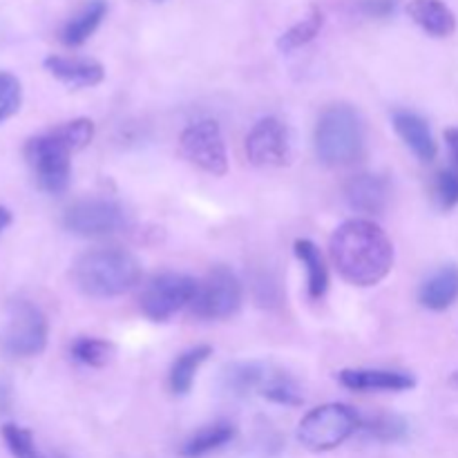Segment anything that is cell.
<instances>
[{
  "label": "cell",
  "instance_id": "cell-11",
  "mask_svg": "<svg viewBox=\"0 0 458 458\" xmlns=\"http://www.w3.org/2000/svg\"><path fill=\"white\" fill-rule=\"evenodd\" d=\"M246 157L258 168H282L293 159L291 132L276 116H264L246 134Z\"/></svg>",
  "mask_w": 458,
  "mask_h": 458
},
{
  "label": "cell",
  "instance_id": "cell-4",
  "mask_svg": "<svg viewBox=\"0 0 458 458\" xmlns=\"http://www.w3.org/2000/svg\"><path fill=\"white\" fill-rule=\"evenodd\" d=\"M316 155L327 165H349L365 152L367 130L360 112L347 103L329 106L316 125Z\"/></svg>",
  "mask_w": 458,
  "mask_h": 458
},
{
  "label": "cell",
  "instance_id": "cell-31",
  "mask_svg": "<svg viewBox=\"0 0 458 458\" xmlns=\"http://www.w3.org/2000/svg\"><path fill=\"white\" fill-rule=\"evenodd\" d=\"M445 141H447V148H450L452 157L458 161V125L445 130Z\"/></svg>",
  "mask_w": 458,
  "mask_h": 458
},
{
  "label": "cell",
  "instance_id": "cell-7",
  "mask_svg": "<svg viewBox=\"0 0 458 458\" xmlns=\"http://www.w3.org/2000/svg\"><path fill=\"white\" fill-rule=\"evenodd\" d=\"M47 318L36 304L18 300L9 307V320L3 334V349L12 358H34L47 347Z\"/></svg>",
  "mask_w": 458,
  "mask_h": 458
},
{
  "label": "cell",
  "instance_id": "cell-14",
  "mask_svg": "<svg viewBox=\"0 0 458 458\" xmlns=\"http://www.w3.org/2000/svg\"><path fill=\"white\" fill-rule=\"evenodd\" d=\"M394 130L398 132V137L405 141V146L419 157L423 164H429V161L437 159L438 146L437 139H434L432 128H429L428 121L420 114L411 110H396L392 114Z\"/></svg>",
  "mask_w": 458,
  "mask_h": 458
},
{
  "label": "cell",
  "instance_id": "cell-23",
  "mask_svg": "<svg viewBox=\"0 0 458 458\" xmlns=\"http://www.w3.org/2000/svg\"><path fill=\"white\" fill-rule=\"evenodd\" d=\"M358 432H360L362 438H367V441L403 443L410 437V425H407V420L403 419V416L378 414L362 420Z\"/></svg>",
  "mask_w": 458,
  "mask_h": 458
},
{
  "label": "cell",
  "instance_id": "cell-9",
  "mask_svg": "<svg viewBox=\"0 0 458 458\" xmlns=\"http://www.w3.org/2000/svg\"><path fill=\"white\" fill-rule=\"evenodd\" d=\"M182 155L204 173L224 177L228 173V150L217 121L204 119L191 123L179 137Z\"/></svg>",
  "mask_w": 458,
  "mask_h": 458
},
{
  "label": "cell",
  "instance_id": "cell-20",
  "mask_svg": "<svg viewBox=\"0 0 458 458\" xmlns=\"http://www.w3.org/2000/svg\"><path fill=\"white\" fill-rule=\"evenodd\" d=\"M293 253L302 262V267L307 268L309 298L322 300L327 291H329V271H327V264L320 249L311 240H295Z\"/></svg>",
  "mask_w": 458,
  "mask_h": 458
},
{
  "label": "cell",
  "instance_id": "cell-30",
  "mask_svg": "<svg viewBox=\"0 0 458 458\" xmlns=\"http://www.w3.org/2000/svg\"><path fill=\"white\" fill-rule=\"evenodd\" d=\"M360 12L371 18H389L396 12V0H362Z\"/></svg>",
  "mask_w": 458,
  "mask_h": 458
},
{
  "label": "cell",
  "instance_id": "cell-3",
  "mask_svg": "<svg viewBox=\"0 0 458 458\" xmlns=\"http://www.w3.org/2000/svg\"><path fill=\"white\" fill-rule=\"evenodd\" d=\"M72 280L88 298H116L128 293L141 280V262L119 246L85 250L72 267Z\"/></svg>",
  "mask_w": 458,
  "mask_h": 458
},
{
  "label": "cell",
  "instance_id": "cell-32",
  "mask_svg": "<svg viewBox=\"0 0 458 458\" xmlns=\"http://www.w3.org/2000/svg\"><path fill=\"white\" fill-rule=\"evenodd\" d=\"M9 224H12V213L4 206H0V235H3V231H7Z\"/></svg>",
  "mask_w": 458,
  "mask_h": 458
},
{
  "label": "cell",
  "instance_id": "cell-15",
  "mask_svg": "<svg viewBox=\"0 0 458 458\" xmlns=\"http://www.w3.org/2000/svg\"><path fill=\"white\" fill-rule=\"evenodd\" d=\"M45 70L70 88H94L106 79V67L92 58H70V56H47Z\"/></svg>",
  "mask_w": 458,
  "mask_h": 458
},
{
  "label": "cell",
  "instance_id": "cell-19",
  "mask_svg": "<svg viewBox=\"0 0 458 458\" xmlns=\"http://www.w3.org/2000/svg\"><path fill=\"white\" fill-rule=\"evenodd\" d=\"M237 437L235 425L228 423V420H219V423L206 425L199 432L192 434L191 438H186V443L182 445V456L183 458H204L213 452L226 447L233 438Z\"/></svg>",
  "mask_w": 458,
  "mask_h": 458
},
{
  "label": "cell",
  "instance_id": "cell-17",
  "mask_svg": "<svg viewBox=\"0 0 458 458\" xmlns=\"http://www.w3.org/2000/svg\"><path fill=\"white\" fill-rule=\"evenodd\" d=\"M407 13L428 36L447 38L456 31V16L443 0H410Z\"/></svg>",
  "mask_w": 458,
  "mask_h": 458
},
{
  "label": "cell",
  "instance_id": "cell-2",
  "mask_svg": "<svg viewBox=\"0 0 458 458\" xmlns=\"http://www.w3.org/2000/svg\"><path fill=\"white\" fill-rule=\"evenodd\" d=\"M94 132V121L81 116L27 141L25 157L34 170L40 191L49 195H63L67 191L72 179V152L89 146Z\"/></svg>",
  "mask_w": 458,
  "mask_h": 458
},
{
  "label": "cell",
  "instance_id": "cell-24",
  "mask_svg": "<svg viewBox=\"0 0 458 458\" xmlns=\"http://www.w3.org/2000/svg\"><path fill=\"white\" fill-rule=\"evenodd\" d=\"M322 25H325V13L318 7H313L307 18H302V21H298L295 25H291L289 30L277 38V49L284 54H291L295 52V49L304 47V45H309L318 34H320Z\"/></svg>",
  "mask_w": 458,
  "mask_h": 458
},
{
  "label": "cell",
  "instance_id": "cell-33",
  "mask_svg": "<svg viewBox=\"0 0 458 458\" xmlns=\"http://www.w3.org/2000/svg\"><path fill=\"white\" fill-rule=\"evenodd\" d=\"M450 385H452V387L458 389V369L452 371V374H450Z\"/></svg>",
  "mask_w": 458,
  "mask_h": 458
},
{
  "label": "cell",
  "instance_id": "cell-16",
  "mask_svg": "<svg viewBox=\"0 0 458 458\" xmlns=\"http://www.w3.org/2000/svg\"><path fill=\"white\" fill-rule=\"evenodd\" d=\"M458 300V267L447 264L428 277L419 289L420 307L428 311H447Z\"/></svg>",
  "mask_w": 458,
  "mask_h": 458
},
{
  "label": "cell",
  "instance_id": "cell-26",
  "mask_svg": "<svg viewBox=\"0 0 458 458\" xmlns=\"http://www.w3.org/2000/svg\"><path fill=\"white\" fill-rule=\"evenodd\" d=\"M267 401L276 403V405L284 407H300L304 403L302 392H300L298 383L293 378H289L286 374H268L267 383L259 389Z\"/></svg>",
  "mask_w": 458,
  "mask_h": 458
},
{
  "label": "cell",
  "instance_id": "cell-28",
  "mask_svg": "<svg viewBox=\"0 0 458 458\" xmlns=\"http://www.w3.org/2000/svg\"><path fill=\"white\" fill-rule=\"evenodd\" d=\"M22 103L21 81L9 72H0V123L12 119Z\"/></svg>",
  "mask_w": 458,
  "mask_h": 458
},
{
  "label": "cell",
  "instance_id": "cell-21",
  "mask_svg": "<svg viewBox=\"0 0 458 458\" xmlns=\"http://www.w3.org/2000/svg\"><path fill=\"white\" fill-rule=\"evenodd\" d=\"M107 13V3L106 0H89L79 13H76L72 21L65 22V27L61 30V40L67 47H79L83 45L94 31L98 30V25L103 22Z\"/></svg>",
  "mask_w": 458,
  "mask_h": 458
},
{
  "label": "cell",
  "instance_id": "cell-25",
  "mask_svg": "<svg viewBox=\"0 0 458 458\" xmlns=\"http://www.w3.org/2000/svg\"><path fill=\"white\" fill-rule=\"evenodd\" d=\"M116 347L106 338H92V335H81L72 343L70 353L76 362L85 367H106L114 358Z\"/></svg>",
  "mask_w": 458,
  "mask_h": 458
},
{
  "label": "cell",
  "instance_id": "cell-13",
  "mask_svg": "<svg viewBox=\"0 0 458 458\" xmlns=\"http://www.w3.org/2000/svg\"><path fill=\"white\" fill-rule=\"evenodd\" d=\"M389 182L380 174L360 173L344 183V199L353 210L365 215H380L389 206Z\"/></svg>",
  "mask_w": 458,
  "mask_h": 458
},
{
  "label": "cell",
  "instance_id": "cell-27",
  "mask_svg": "<svg viewBox=\"0 0 458 458\" xmlns=\"http://www.w3.org/2000/svg\"><path fill=\"white\" fill-rule=\"evenodd\" d=\"M3 441L13 458H49L38 450V445L34 441V434L16 423L3 425Z\"/></svg>",
  "mask_w": 458,
  "mask_h": 458
},
{
  "label": "cell",
  "instance_id": "cell-12",
  "mask_svg": "<svg viewBox=\"0 0 458 458\" xmlns=\"http://www.w3.org/2000/svg\"><path fill=\"white\" fill-rule=\"evenodd\" d=\"M338 383L352 392H410L416 387V378L410 371L394 369H343Z\"/></svg>",
  "mask_w": 458,
  "mask_h": 458
},
{
  "label": "cell",
  "instance_id": "cell-10",
  "mask_svg": "<svg viewBox=\"0 0 458 458\" xmlns=\"http://www.w3.org/2000/svg\"><path fill=\"white\" fill-rule=\"evenodd\" d=\"M125 226L128 213L110 199H81L63 213V228L76 237H107Z\"/></svg>",
  "mask_w": 458,
  "mask_h": 458
},
{
  "label": "cell",
  "instance_id": "cell-8",
  "mask_svg": "<svg viewBox=\"0 0 458 458\" xmlns=\"http://www.w3.org/2000/svg\"><path fill=\"white\" fill-rule=\"evenodd\" d=\"M199 282L183 273H161L152 277L141 293V311L152 322H165L182 311L183 307H191L197 295Z\"/></svg>",
  "mask_w": 458,
  "mask_h": 458
},
{
  "label": "cell",
  "instance_id": "cell-18",
  "mask_svg": "<svg viewBox=\"0 0 458 458\" xmlns=\"http://www.w3.org/2000/svg\"><path fill=\"white\" fill-rule=\"evenodd\" d=\"M210 356H213V349H210L208 344H197V347H191L183 353H179L168 374L170 392H173L174 396H186L192 389L197 371H199V367L204 365Z\"/></svg>",
  "mask_w": 458,
  "mask_h": 458
},
{
  "label": "cell",
  "instance_id": "cell-29",
  "mask_svg": "<svg viewBox=\"0 0 458 458\" xmlns=\"http://www.w3.org/2000/svg\"><path fill=\"white\" fill-rule=\"evenodd\" d=\"M434 199L438 208L452 210L458 206V170L443 168L434 179Z\"/></svg>",
  "mask_w": 458,
  "mask_h": 458
},
{
  "label": "cell",
  "instance_id": "cell-22",
  "mask_svg": "<svg viewBox=\"0 0 458 458\" xmlns=\"http://www.w3.org/2000/svg\"><path fill=\"white\" fill-rule=\"evenodd\" d=\"M267 378V369L259 362H235L224 371L222 385L224 392L231 394L233 398H246L253 392H259Z\"/></svg>",
  "mask_w": 458,
  "mask_h": 458
},
{
  "label": "cell",
  "instance_id": "cell-6",
  "mask_svg": "<svg viewBox=\"0 0 458 458\" xmlns=\"http://www.w3.org/2000/svg\"><path fill=\"white\" fill-rule=\"evenodd\" d=\"M242 282L228 267L219 264L197 286V295L191 304L192 316L199 320H226L242 307Z\"/></svg>",
  "mask_w": 458,
  "mask_h": 458
},
{
  "label": "cell",
  "instance_id": "cell-1",
  "mask_svg": "<svg viewBox=\"0 0 458 458\" xmlns=\"http://www.w3.org/2000/svg\"><path fill=\"white\" fill-rule=\"evenodd\" d=\"M335 271L353 286H376L394 267V244L387 233L369 219H349L340 224L329 242Z\"/></svg>",
  "mask_w": 458,
  "mask_h": 458
},
{
  "label": "cell",
  "instance_id": "cell-5",
  "mask_svg": "<svg viewBox=\"0 0 458 458\" xmlns=\"http://www.w3.org/2000/svg\"><path fill=\"white\" fill-rule=\"evenodd\" d=\"M360 414L344 403H327L309 411L298 425V441L304 450L331 452L360 429Z\"/></svg>",
  "mask_w": 458,
  "mask_h": 458
}]
</instances>
